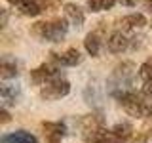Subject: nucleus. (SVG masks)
Here are the masks:
<instances>
[{"label":"nucleus","instance_id":"16","mask_svg":"<svg viewBox=\"0 0 152 143\" xmlns=\"http://www.w3.org/2000/svg\"><path fill=\"white\" fill-rule=\"evenodd\" d=\"M118 0H88V8L91 12H104V10H110Z\"/></svg>","mask_w":152,"mask_h":143},{"label":"nucleus","instance_id":"1","mask_svg":"<svg viewBox=\"0 0 152 143\" xmlns=\"http://www.w3.org/2000/svg\"><path fill=\"white\" fill-rule=\"evenodd\" d=\"M116 101L124 107V111L135 118H150L152 116V103L146 101L145 94H137L133 90H126V92L114 94Z\"/></svg>","mask_w":152,"mask_h":143},{"label":"nucleus","instance_id":"6","mask_svg":"<svg viewBox=\"0 0 152 143\" xmlns=\"http://www.w3.org/2000/svg\"><path fill=\"white\" fill-rule=\"evenodd\" d=\"M127 46H129V38H127L126 32H122V31L112 32V35L108 36V40H107V48L112 52V54H122V52L127 50Z\"/></svg>","mask_w":152,"mask_h":143},{"label":"nucleus","instance_id":"14","mask_svg":"<svg viewBox=\"0 0 152 143\" xmlns=\"http://www.w3.org/2000/svg\"><path fill=\"white\" fill-rule=\"evenodd\" d=\"M84 46H86V50H88V54L89 55H99V50H101V40H99V36H97V32H89L88 36H86V40H84Z\"/></svg>","mask_w":152,"mask_h":143},{"label":"nucleus","instance_id":"7","mask_svg":"<svg viewBox=\"0 0 152 143\" xmlns=\"http://www.w3.org/2000/svg\"><path fill=\"white\" fill-rule=\"evenodd\" d=\"M0 97H2V107H10V105H15L17 99L21 97V90L19 86L13 84H4L0 90Z\"/></svg>","mask_w":152,"mask_h":143},{"label":"nucleus","instance_id":"20","mask_svg":"<svg viewBox=\"0 0 152 143\" xmlns=\"http://www.w3.org/2000/svg\"><path fill=\"white\" fill-rule=\"evenodd\" d=\"M145 6H146V10L152 12V0H145Z\"/></svg>","mask_w":152,"mask_h":143},{"label":"nucleus","instance_id":"15","mask_svg":"<svg viewBox=\"0 0 152 143\" xmlns=\"http://www.w3.org/2000/svg\"><path fill=\"white\" fill-rule=\"evenodd\" d=\"M17 73H19V71H17L15 61H10V59H4V61H2V65H0V76H2L4 80L15 78Z\"/></svg>","mask_w":152,"mask_h":143},{"label":"nucleus","instance_id":"13","mask_svg":"<svg viewBox=\"0 0 152 143\" xmlns=\"http://www.w3.org/2000/svg\"><path fill=\"white\" fill-rule=\"evenodd\" d=\"M65 13H66V17H69V21L72 23V25L80 27L84 23V12L78 6H74V4H65Z\"/></svg>","mask_w":152,"mask_h":143},{"label":"nucleus","instance_id":"9","mask_svg":"<svg viewBox=\"0 0 152 143\" xmlns=\"http://www.w3.org/2000/svg\"><path fill=\"white\" fill-rule=\"evenodd\" d=\"M53 59H55L59 65H65V67H74V65H78L80 61H82V55H80V52H78V50L70 48V50L63 52V54H55Z\"/></svg>","mask_w":152,"mask_h":143},{"label":"nucleus","instance_id":"18","mask_svg":"<svg viewBox=\"0 0 152 143\" xmlns=\"http://www.w3.org/2000/svg\"><path fill=\"white\" fill-rule=\"evenodd\" d=\"M10 4H12V6H15L17 10L21 8V6H25V4H28V2H32V0H8Z\"/></svg>","mask_w":152,"mask_h":143},{"label":"nucleus","instance_id":"19","mask_svg":"<svg viewBox=\"0 0 152 143\" xmlns=\"http://www.w3.org/2000/svg\"><path fill=\"white\" fill-rule=\"evenodd\" d=\"M118 2H120L122 6H135L139 0H118Z\"/></svg>","mask_w":152,"mask_h":143},{"label":"nucleus","instance_id":"2","mask_svg":"<svg viewBox=\"0 0 152 143\" xmlns=\"http://www.w3.org/2000/svg\"><path fill=\"white\" fill-rule=\"evenodd\" d=\"M69 31V25H66L65 19H57V21H46V23H36L34 32L42 40L48 42H61Z\"/></svg>","mask_w":152,"mask_h":143},{"label":"nucleus","instance_id":"3","mask_svg":"<svg viewBox=\"0 0 152 143\" xmlns=\"http://www.w3.org/2000/svg\"><path fill=\"white\" fill-rule=\"evenodd\" d=\"M69 92H70L69 80L61 78V76H57V78H53V80H50V82L40 86V95H42V99H46V101L61 99V97H65V95H69Z\"/></svg>","mask_w":152,"mask_h":143},{"label":"nucleus","instance_id":"8","mask_svg":"<svg viewBox=\"0 0 152 143\" xmlns=\"http://www.w3.org/2000/svg\"><path fill=\"white\" fill-rule=\"evenodd\" d=\"M44 132H46V136L50 137L51 143H59L61 137L66 133V126L63 122H46L44 124Z\"/></svg>","mask_w":152,"mask_h":143},{"label":"nucleus","instance_id":"4","mask_svg":"<svg viewBox=\"0 0 152 143\" xmlns=\"http://www.w3.org/2000/svg\"><path fill=\"white\" fill-rule=\"evenodd\" d=\"M133 65L131 63H124L120 65L114 74L110 76V86H112V95L118 94V92H126L129 90V84H131V78H133Z\"/></svg>","mask_w":152,"mask_h":143},{"label":"nucleus","instance_id":"17","mask_svg":"<svg viewBox=\"0 0 152 143\" xmlns=\"http://www.w3.org/2000/svg\"><path fill=\"white\" fill-rule=\"evenodd\" d=\"M141 92L145 94L146 97L152 99V80H150V82H142V90H141Z\"/></svg>","mask_w":152,"mask_h":143},{"label":"nucleus","instance_id":"11","mask_svg":"<svg viewBox=\"0 0 152 143\" xmlns=\"http://www.w3.org/2000/svg\"><path fill=\"white\" fill-rule=\"evenodd\" d=\"M120 25L124 31H135V29H142L146 25V19L142 13H129L120 21Z\"/></svg>","mask_w":152,"mask_h":143},{"label":"nucleus","instance_id":"12","mask_svg":"<svg viewBox=\"0 0 152 143\" xmlns=\"http://www.w3.org/2000/svg\"><path fill=\"white\" fill-rule=\"evenodd\" d=\"M91 143H126V139H124L122 136H118L114 130H104L103 128V130L91 139Z\"/></svg>","mask_w":152,"mask_h":143},{"label":"nucleus","instance_id":"10","mask_svg":"<svg viewBox=\"0 0 152 143\" xmlns=\"http://www.w3.org/2000/svg\"><path fill=\"white\" fill-rule=\"evenodd\" d=\"M2 143H38V139L25 130H17V132L2 136Z\"/></svg>","mask_w":152,"mask_h":143},{"label":"nucleus","instance_id":"5","mask_svg":"<svg viewBox=\"0 0 152 143\" xmlns=\"http://www.w3.org/2000/svg\"><path fill=\"white\" fill-rule=\"evenodd\" d=\"M59 76V69H57L55 65H51V63H44V65H40L38 69H34L31 73V78H32V82H36V84H46V82H50V80H53Z\"/></svg>","mask_w":152,"mask_h":143}]
</instances>
